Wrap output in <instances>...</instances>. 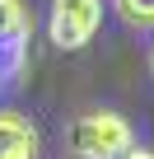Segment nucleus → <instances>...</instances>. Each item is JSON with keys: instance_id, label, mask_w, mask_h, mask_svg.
<instances>
[{"instance_id": "nucleus-1", "label": "nucleus", "mask_w": 154, "mask_h": 159, "mask_svg": "<svg viewBox=\"0 0 154 159\" xmlns=\"http://www.w3.org/2000/svg\"><path fill=\"white\" fill-rule=\"evenodd\" d=\"M65 145H70L75 159H117V154H126L135 145V131H131V122L121 112L94 108V112H84V117L70 122Z\"/></svg>"}, {"instance_id": "nucleus-2", "label": "nucleus", "mask_w": 154, "mask_h": 159, "mask_svg": "<svg viewBox=\"0 0 154 159\" xmlns=\"http://www.w3.org/2000/svg\"><path fill=\"white\" fill-rule=\"evenodd\" d=\"M103 24V0H51L47 10V38L61 52H80L98 38Z\"/></svg>"}, {"instance_id": "nucleus-3", "label": "nucleus", "mask_w": 154, "mask_h": 159, "mask_svg": "<svg viewBox=\"0 0 154 159\" xmlns=\"http://www.w3.org/2000/svg\"><path fill=\"white\" fill-rule=\"evenodd\" d=\"M33 38V5L28 0H0V80H14L24 70Z\"/></svg>"}, {"instance_id": "nucleus-4", "label": "nucleus", "mask_w": 154, "mask_h": 159, "mask_svg": "<svg viewBox=\"0 0 154 159\" xmlns=\"http://www.w3.org/2000/svg\"><path fill=\"white\" fill-rule=\"evenodd\" d=\"M37 154H42L37 126L14 108H0V159H37Z\"/></svg>"}, {"instance_id": "nucleus-5", "label": "nucleus", "mask_w": 154, "mask_h": 159, "mask_svg": "<svg viewBox=\"0 0 154 159\" xmlns=\"http://www.w3.org/2000/svg\"><path fill=\"white\" fill-rule=\"evenodd\" d=\"M112 10L126 28L135 33H154V0H112Z\"/></svg>"}, {"instance_id": "nucleus-6", "label": "nucleus", "mask_w": 154, "mask_h": 159, "mask_svg": "<svg viewBox=\"0 0 154 159\" xmlns=\"http://www.w3.org/2000/svg\"><path fill=\"white\" fill-rule=\"evenodd\" d=\"M117 159H154V150H149V145H131V150L117 154Z\"/></svg>"}, {"instance_id": "nucleus-7", "label": "nucleus", "mask_w": 154, "mask_h": 159, "mask_svg": "<svg viewBox=\"0 0 154 159\" xmlns=\"http://www.w3.org/2000/svg\"><path fill=\"white\" fill-rule=\"evenodd\" d=\"M149 75H154V47H149Z\"/></svg>"}]
</instances>
